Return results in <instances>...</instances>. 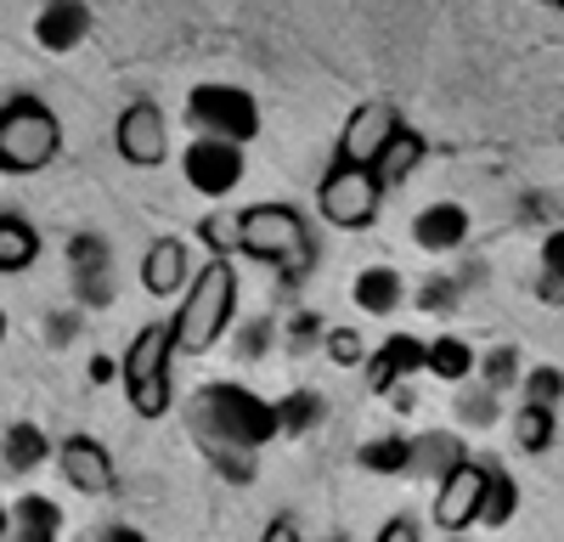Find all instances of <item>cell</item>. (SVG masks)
<instances>
[{"instance_id": "6da1fadb", "label": "cell", "mask_w": 564, "mask_h": 542, "mask_svg": "<svg viewBox=\"0 0 564 542\" xmlns=\"http://www.w3.org/2000/svg\"><path fill=\"white\" fill-rule=\"evenodd\" d=\"M231 305H238V271H231L226 254H209L204 271L193 278V289L181 294V311L170 316L175 350H181V356H204V350L226 334Z\"/></svg>"}, {"instance_id": "7a4b0ae2", "label": "cell", "mask_w": 564, "mask_h": 542, "mask_svg": "<svg viewBox=\"0 0 564 542\" xmlns=\"http://www.w3.org/2000/svg\"><path fill=\"white\" fill-rule=\"evenodd\" d=\"M63 148V124L57 113L34 102V97H18L0 108V170L7 175H34L57 159Z\"/></svg>"}, {"instance_id": "3957f363", "label": "cell", "mask_w": 564, "mask_h": 542, "mask_svg": "<svg viewBox=\"0 0 564 542\" xmlns=\"http://www.w3.org/2000/svg\"><path fill=\"white\" fill-rule=\"evenodd\" d=\"M170 356H181L170 316L164 323H148L124 350V390H130V406L141 419H164L170 413Z\"/></svg>"}, {"instance_id": "277c9868", "label": "cell", "mask_w": 564, "mask_h": 542, "mask_svg": "<svg viewBox=\"0 0 564 542\" xmlns=\"http://www.w3.org/2000/svg\"><path fill=\"white\" fill-rule=\"evenodd\" d=\"M238 220H243V254L271 260L282 271H305L311 265V232H305L300 209H289V204H254Z\"/></svg>"}, {"instance_id": "5b68a950", "label": "cell", "mask_w": 564, "mask_h": 542, "mask_svg": "<svg viewBox=\"0 0 564 542\" xmlns=\"http://www.w3.org/2000/svg\"><path fill=\"white\" fill-rule=\"evenodd\" d=\"M379 181H372V170L361 164H345L334 159L316 187V209L327 226H339V232H361V226H372V215H379Z\"/></svg>"}, {"instance_id": "8992f818", "label": "cell", "mask_w": 564, "mask_h": 542, "mask_svg": "<svg viewBox=\"0 0 564 542\" xmlns=\"http://www.w3.org/2000/svg\"><path fill=\"white\" fill-rule=\"evenodd\" d=\"M186 119L198 136H220V142H254L260 136V102L238 85H198L186 97Z\"/></svg>"}, {"instance_id": "52a82bcc", "label": "cell", "mask_w": 564, "mask_h": 542, "mask_svg": "<svg viewBox=\"0 0 564 542\" xmlns=\"http://www.w3.org/2000/svg\"><path fill=\"white\" fill-rule=\"evenodd\" d=\"M486 491H491V464L463 458L452 475H441V491H435V525L452 531V536L468 531V525H480Z\"/></svg>"}, {"instance_id": "ba28073f", "label": "cell", "mask_w": 564, "mask_h": 542, "mask_svg": "<svg viewBox=\"0 0 564 542\" xmlns=\"http://www.w3.org/2000/svg\"><path fill=\"white\" fill-rule=\"evenodd\" d=\"M181 170H186V187H198L204 198H226L243 181V148L220 142V136H193V148L181 153Z\"/></svg>"}, {"instance_id": "9c48e42d", "label": "cell", "mask_w": 564, "mask_h": 542, "mask_svg": "<svg viewBox=\"0 0 564 542\" xmlns=\"http://www.w3.org/2000/svg\"><path fill=\"white\" fill-rule=\"evenodd\" d=\"M113 148L124 164L135 170H153L170 159V124H164V108L159 102H130L113 124Z\"/></svg>"}, {"instance_id": "30bf717a", "label": "cell", "mask_w": 564, "mask_h": 542, "mask_svg": "<svg viewBox=\"0 0 564 542\" xmlns=\"http://www.w3.org/2000/svg\"><path fill=\"white\" fill-rule=\"evenodd\" d=\"M395 130H401V113H395L390 102H361V108L350 113L345 136H339V153H334V159L372 170V164H379V153L395 142Z\"/></svg>"}, {"instance_id": "8fae6325", "label": "cell", "mask_w": 564, "mask_h": 542, "mask_svg": "<svg viewBox=\"0 0 564 542\" xmlns=\"http://www.w3.org/2000/svg\"><path fill=\"white\" fill-rule=\"evenodd\" d=\"M57 464H63V480L85 497H108L113 491V452L90 435H68L57 446Z\"/></svg>"}, {"instance_id": "7c38bea8", "label": "cell", "mask_w": 564, "mask_h": 542, "mask_svg": "<svg viewBox=\"0 0 564 542\" xmlns=\"http://www.w3.org/2000/svg\"><path fill=\"white\" fill-rule=\"evenodd\" d=\"M193 260H186V243L181 238H159L148 254H141V289L148 294H159V300H170V294H186L193 289Z\"/></svg>"}, {"instance_id": "4fadbf2b", "label": "cell", "mask_w": 564, "mask_h": 542, "mask_svg": "<svg viewBox=\"0 0 564 542\" xmlns=\"http://www.w3.org/2000/svg\"><path fill=\"white\" fill-rule=\"evenodd\" d=\"M463 238H468V209L452 204V198L423 204V209L412 215V243H417L423 254H452Z\"/></svg>"}, {"instance_id": "5bb4252c", "label": "cell", "mask_w": 564, "mask_h": 542, "mask_svg": "<svg viewBox=\"0 0 564 542\" xmlns=\"http://www.w3.org/2000/svg\"><path fill=\"white\" fill-rule=\"evenodd\" d=\"M85 29H90L85 0H45L40 18H34V40L45 45V52H74V45L85 40Z\"/></svg>"}, {"instance_id": "9a60e30c", "label": "cell", "mask_w": 564, "mask_h": 542, "mask_svg": "<svg viewBox=\"0 0 564 542\" xmlns=\"http://www.w3.org/2000/svg\"><path fill=\"white\" fill-rule=\"evenodd\" d=\"M417 368H430V345H423V339H406V334H395L379 356H372L367 384L384 395V390H395V379H401V373H417Z\"/></svg>"}, {"instance_id": "2e32d148", "label": "cell", "mask_w": 564, "mask_h": 542, "mask_svg": "<svg viewBox=\"0 0 564 542\" xmlns=\"http://www.w3.org/2000/svg\"><path fill=\"white\" fill-rule=\"evenodd\" d=\"M356 305L367 311V316H395V305H401V271L395 265H367V271H356Z\"/></svg>"}, {"instance_id": "e0dca14e", "label": "cell", "mask_w": 564, "mask_h": 542, "mask_svg": "<svg viewBox=\"0 0 564 542\" xmlns=\"http://www.w3.org/2000/svg\"><path fill=\"white\" fill-rule=\"evenodd\" d=\"M423 153H430V148H423V136L401 124L395 142L379 153V164H372V181H379V187H406V175L423 164Z\"/></svg>"}, {"instance_id": "ac0fdd59", "label": "cell", "mask_w": 564, "mask_h": 542, "mask_svg": "<svg viewBox=\"0 0 564 542\" xmlns=\"http://www.w3.org/2000/svg\"><path fill=\"white\" fill-rule=\"evenodd\" d=\"M40 254V232L23 215H0V271H29Z\"/></svg>"}, {"instance_id": "d6986e66", "label": "cell", "mask_w": 564, "mask_h": 542, "mask_svg": "<svg viewBox=\"0 0 564 542\" xmlns=\"http://www.w3.org/2000/svg\"><path fill=\"white\" fill-rule=\"evenodd\" d=\"M430 373H435V379H446V384H463L468 373H475V345L457 339V334L430 339Z\"/></svg>"}, {"instance_id": "ffe728a7", "label": "cell", "mask_w": 564, "mask_h": 542, "mask_svg": "<svg viewBox=\"0 0 564 542\" xmlns=\"http://www.w3.org/2000/svg\"><path fill=\"white\" fill-rule=\"evenodd\" d=\"M12 525H18V542H52L57 536V509L40 503V497H23Z\"/></svg>"}, {"instance_id": "44dd1931", "label": "cell", "mask_w": 564, "mask_h": 542, "mask_svg": "<svg viewBox=\"0 0 564 542\" xmlns=\"http://www.w3.org/2000/svg\"><path fill=\"white\" fill-rule=\"evenodd\" d=\"M40 458H45V435L34 424H12L7 430V464L12 469H34Z\"/></svg>"}, {"instance_id": "7402d4cb", "label": "cell", "mask_w": 564, "mask_h": 542, "mask_svg": "<svg viewBox=\"0 0 564 542\" xmlns=\"http://www.w3.org/2000/svg\"><path fill=\"white\" fill-rule=\"evenodd\" d=\"M520 446L525 452H542L547 441H553V406H531V401H520Z\"/></svg>"}, {"instance_id": "603a6c76", "label": "cell", "mask_w": 564, "mask_h": 542, "mask_svg": "<svg viewBox=\"0 0 564 542\" xmlns=\"http://www.w3.org/2000/svg\"><path fill=\"white\" fill-rule=\"evenodd\" d=\"M513 480L502 475V469H491V491H486V509H480V525H508L513 520Z\"/></svg>"}, {"instance_id": "cb8c5ba5", "label": "cell", "mask_w": 564, "mask_h": 542, "mask_svg": "<svg viewBox=\"0 0 564 542\" xmlns=\"http://www.w3.org/2000/svg\"><path fill=\"white\" fill-rule=\"evenodd\" d=\"M198 232H204V243H209L215 254L243 249V220H238V215H209V220L198 226Z\"/></svg>"}, {"instance_id": "d4e9b609", "label": "cell", "mask_w": 564, "mask_h": 542, "mask_svg": "<svg viewBox=\"0 0 564 542\" xmlns=\"http://www.w3.org/2000/svg\"><path fill=\"white\" fill-rule=\"evenodd\" d=\"M361 464L367 469H412V441H372L367 452H361Z\"/></svg>"}, {"instance_id": "484cf974", "label": "cell", "mask_w": 564, "mask_h": 542, "mask_svg": "<svg viewBox=\"0 0 564 542\" xmlns=\"http://www.w3.org/2000/svg\"><path fill=\"white\" fill-rule=\"evenodd\" d=\"M327 356H334L339 368H361V339L350 328H334V334H327Z\"/></svg>"}, {"instance_id": "4316f807", "label": "cell", "mask_w": 564, "mask_h": 542, "mask_svg": "<svg viewBox=\"0 0 564 542\" xmlns=\"http://www.w3.org/2000/svg\"><path fill=\"white\" fill-rule=\"evenodd\" d=\"M542 265L553 271V278H564V226H558V232L542 243Z\"/></svg>"}, {"instance_id": "83f0119b", "label": "cell", "mask_w": 564, "mask_h": 542, "mask_svg": "<svg viewBox=\"0 0 564 542\" xmlns=\"http://www.w3.org/2000/svg\"><path fill=\"white\" fill-rule=\"evenodd\" d=\"M372 542H417V525L412 520H390V525H379V536Z\"/></svg>"}, {"instance_id": "f1b7e54d", "label": "cell", "mask_w": 564, "mask_h": 542, "mask_svg": "<svg viewBox=\"0 0 564 542\" xmlns=\"http://www.w3.org/2000/svg\"><path fill=\"white\" fill-rule=\"evenodd\" d=\"M265 542H300V525H294L289 514H276V520L265 525Z\"/></svg>"}, {"instance_id": "f546056e", "label": "cell", "mask_w": 564, "mask_h": 542, "mask_svg": "<svg viewBox=\"0 0 564 542\" xmlns=\"http://www.w3.org/2000/svg\"><path fill=\"white\" fill-rule=\"evenodd\" d=\"M7 531H12V514H7V509H0V536H7Z\"/></svg>"}, {"instance_id": "4dcf8cb0", "label": "cell", "mask_w": 564, "mask_h": 542, "mask_svg": "<svg viewBox=\"0 0 564 542\" xmlns=\"http://www.w3.org/2000/svg\"><path fill=\"white\" fill-rule=\"evenodd\" d=\"M0 339H7V316H0Z\"/></svg>"}, {"instance_id": "1f68e13d", "label": "cell", "mask_w": 564, "mask_h": 542, "mask_svg": "<svg viewBox=\"0 0 564 542\" xmlns=\"http://www.w3.org/2000/svg\"><path fill=\"white\" fill-rule=\"evenodd\" d=\"M452 542H463V536H452Z\"/></svg>"}]
</instances>
